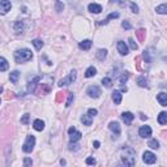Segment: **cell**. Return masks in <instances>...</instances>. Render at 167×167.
<instances>
[{"label": "cell", "mask_w": 167, "mask_h": 167, "mask_svg": "<svg viewBox=\"0 0 167 167\" xmlns=\"http://www.w3.org/2000/svg\"><path fill=\"white\" fill-rule=\"evenodd\" d=\"M74 131H76V128H74V127H71V128H69V129H68V133H69V134H71V133H73V132H74Z\"/></svg>", "instance_id": "obj_49"}, {"label": "cell", "mask_w": 167, "mask_h": 167, "mask_svg": "<svg viewBox=\"0 0 167 167\" xmlns=\"http://www.w3.org/2000/svg\"><path fill=\"white\" fill-rule=\"evenodd\" d=\"M12 8V4L9 0H1L0 1V13L1 14H5L8 11H11Z\"/></svg>", "instance_id": "obj_10"}, {"label": "cell", "mask_w": 167, "mask_h": 167, "mask_svg": "<svg viewBox=\"0 0 167 167\" xmlns=\"http://www.w3.org/2000/svg\"><path fill=\"white\" fill-rule=\"evenodd\" d=\"M118 51L120 55H128V47H127V45H125V42L119 40L118 42Z\"/></svg>", "instance_id": "obj_11"}, {"label": "cell", "mask_w": 167, "mask_h": 167, "mask_svg": "<svg viewBox=\"0 0 167 167\" xmlns=\"http://www.w3.org/2000/svg\"><path fill=\"white\" fill-rule=\"evenodd\" d=\"M128 77H129V73H128V72H124V73L121 74V77L119 78V82H120L121 86H124V84L128 81Z\"/></svg>", "instance_id": "obj_31"}, {"label": "cell", "mask_w": 167, "mask_h": 167, "mask_svg": "<svg viewBox=\"0 0 167 167\" xmlns=\"http://www.w3.org/2000/svg\"><path fill=\"white\" fill-rule=\"evenodd\" d=\"M74 100V94L73 93H68V100H67V103H65V106L69 107L72 105V102Z\"/></svg>", "instance_id": "obj_35"}, {"label": "cell", "mask_w": 167, "mask_h": 167, "mask_svg": "<svg viewBox=\"0 0 167 167\" xmlns=\"http://www.w3.org/2000/svg\"><path fill=\"white\" fill-rule=\"evenodd\" d=\"M42 80V77L40 76H34L31 80L29 81V84H27V91H35V87H37V85L39 84V81Z\"/></svg>", "instance_id": "obj_8"}, {"label": "cell", "mask_w": 167, "mask_h": 167, "mask_svg": "<svg viewBox=\"0 0 167 167\" xmlns=\"http://www.w3.org/2000/svg\"><path fill=\"white\" fill-rule=\"evenodd\" d=\"M145 35H146V30L145 29H138L136 31V37H137V39L140 40V42H144L145 40Z\"/></svg>", "instance_id": "obj_21"}, {"label": "cell", "mask_w": 167, "mask_h": 167, "mask_svg": "<svg viewBox=\"0 0 167 167\" xmlns=\"http://www.w3.org/2000/svg\"><path fill=\"white\" fill-rule=\"evenodd\" d=\"M81 132H78V131H74L73 133H71V136H69V140H71V142H76V141H78L81 138Z\"/></svg>", "instance_id": "obj_20"}, {"label": "cell", "mask_w": 167, "mask_h": 167, "mask_svg": "<svg viewBox=\"0 0 167 167\" xmlns=\"http://www.w3.org/2000/svg\"><path fill=\"white\" fill-rule=\"evenodd\" d=\"M80 48L81 50H85V51H87V50H90V47H91V40L90 39H85L82 40V42H80Z\"/></svg>", "instance_id": "obj_18"}, {"label": "cell", "mask_w": 167, "mask_h": 167, "mask_svg": "<svg viewBox=\"0 0 167 167\" xmlns=\"http://www.w3.org/2000/svg\"><path fill=\"white\" fill-rule=\"evenodd\" d=\"M149 146L152 147V149H158V147H159V142L155 140V138H153V140L149 141Z\"/></svg>", "instance_id": "obj_33"}, {"label": "cell", "mask_w": 167, "mask_h": 167, "mask_svg": "<svg viewBox=\"0 0 167 167\" xmlns=\"http://www.w3.org/2000/svg\"><path fill=\"white\" fill-rule=\"evenodd\" d=\"M137 84L140 85L141 87H146V86H147L146 77H145V76H140V77H137Z\"/></svg>", "instance_id": "obj_29"}, {"label": "cell", "mask_w": 167, "mask_h": 167, "mask_svg": "<svg viewBox=\"0 0 167 167\" xmlns=\"http://www.w3.org/2000/svg\"><path fill=\"white\" fill-rule=\"evenodd\" d=\"M65 91H58V93H56V98H55V100L58 103H61L63 100H64V98H65Z\"/></svg>", "instance_id": "obj_28"}, {"label": "cell", "mask_w": 167, "mask_h": 167, "mask_svg": "<svg viewBox=\"0 0 167 167\" xmlns=\"http://www.w3.org/2000/svg\"><path fill=\"white\" fill-rule=\"evenodd\" d=\"M120 157L121 162L125 166H134V163H136V152L132 147H123Z\"/></svg>", "instance_id": "obj_1"}, {"label": "cell", "mask_w": 167, "mask_h": 167, "mask_svg": "<svg viewBox=\"0 0 167 167\" xmlns=\"http://www.w3.org/2000/svg\"><path fill=\"white\" fill-rule=\"evenodd\" d=\"M86 94L90 97V98H98L102 93H100V89L97 86V85H91V86L87 87Z\"/></svg>", "instance_id": "obj_6"}, {"label": "cell", "mask_w": 167, "mask_h": 167, "mask_svg": "<svg viewBox=\"0 0 167 167\" xmlns=\"http://www.w3.org/2000/svg\"><path fill=\"white\" fill-rule=\"evenodd\" d=\"M121 118H123V120H124L125 124H131L132 121H133V119H134V115L132 114V112H123V115H121Z\"/></svg>", "instance_id": "obj_13"}, {"label": "cell", "mask_w": 167, "mask_h": 167, "mask_svg": "<svg viewBox=\"0 0 167 167\" xmlns=\"http://www.w3.org/2000/svg\"><path fill=\"white\" fill-rule=\"evenodd\" d=\"M31 43H33V45H34V47H35L37 50H40V48H42V47H43V42H42V40H40V39H34Z\"/></svg>", "instance_id": "obj_32"}, {"label": "cell", "mask_w": 167, "mask_h": 167, "mask_svg": "<svg viewBox=\"0 0 167 167\" xmlns=\"http://www.w3.org/2000/svg\"><path fill=\"white\" fill-rule=\"evenodd\" d=\"M33 59V53L27 48H21L14 52V60L16 63H25Z\"/></svg>", "instance_id": "obj_2"}, {"label": "cell", "mask_w": 167, "mask_h": 167, "mask_svg": "<svg viewBox=\"0 0 167 167\" xmlns=\"http://www.w3.org/2000/svg\"><path fill=\"white\" fill-rule=\"evenodd\" d=\"M8 69V63L5 60V58H0V71L5 72Z\"/></svg>", "instance_id": "obj_30"}, {"label": "cell", "mask_w": 167, "mask_h": 167, "mask_svg": "<svg viewBox=\"0 0 167 167\" xmlns=\"http://www.w3.org/2000/svg\"><path fill=\"white\" fill-rule=\"evenodd\" d=\"M24 165L25 166H31V165H33V160L29 159V158H26V159L24 160Z\"/></svg>", "instance_id": "obj_47"}, {"label": "cell", "mask_w": 167, "mask_h": 167, "mask_svg": "<svg viewBox=\"0 0 167 167\" xmlns=\"http://www.w3.org/2000/svg\"><path fill=\"white\" fill-rule=\"evenodd\" d=\"M158 123L160 125H165L167 124V112H160V114L158 115Z\"/></svg>", "instance_id": "obj_22"}, {"label": "cell", "mask_w": 167, "mask_h": 167, "mask_svg": "<svg viewBox=\"0 0 167 167\" xmlns=\"http://www.w3.org/2000/svg\"><path fill=\"white\" fill-rule=\"evenodd\" d=\"M63 8H64V5H63L59 1V0H56V3H55V9H56V12H61Z\"/></svg>", "instance_id": "obj_36"}, {"label": "cell", "mask_w": 167, "mask_h": 167, "mask_svg": "<svg viewBox=\"0 0 167 167\" xmlns=\"http://www.w3.org/2000/svg\"><path fill=\"white\" fill-rule=\"evenodd\" d=\"M87 9H89V12H91V13H100L102 12V7L99 4H94V3L89 4Z\"/></svg>", "instance_id": "obj_15"}, {"label": "cell", "mask_w": 167, "mask_h": 167, "mask_svg": "<svg viewBox=\"0 0 167 167\" xmlns=\"http://www.w3.org/2000/svg\"><path fill=\"white\" fill-rule=\"evenodd\" d=\"M21 123H22V124H25V125L29 123V114H25L22 118H21Z\"/></svg>", "instance_id": "obj_42"}, {"label": "cell", "mask_w": 167, "mask_h": 167, "mask_svg": "<svg viewBox=\"0 0 167 167\" xmlns=\"http://www.w3.org/2000/svg\"><path fill=\"white\" fill-rule=\"evenodd\" d=\"M42 81V80H40ZM39 81V84H38V89H35V91L38 94H48L50 91H51V84L50 82H40Z\"/></svg>", "instance_id": "obj_5"}, {"label": "cell", "mask_w": 167, "mask_h": 167, "mask_svg": "<svg viewBox=\"0 0 167 167\" xmlns=\"http://www.w3.org/2000/svg\"><path fill=\"white\" fill-rule=\"evenodd\" d=\"M95 56H97L98 60H105L106 56H107V51L105 48H100V50H98V52L95 53Z\"/></svg>", "instance_id": "obj_24"}, {"label": "cell", "mask_w": 167, "mask_h": 167, "mask_svg": "<svg viewBox=\"0 0 167 167\" xmlns=\"http://www.w3.org/2000/svg\"><path fill=\"white\" fill-rule=\"evenodd\" d=\"M93 145H94V147H95V149H98L100 144H99V141H94V144H93Z\"/></svg>", "instance_id": "obj_50"}, {"label": "cell", "mask_w": 167, "mask_h": 167, "mask_svg": "<svg viewBox=\"0 0 167 167\" xmlns=\"http://www.w3.org/2000/svg\"><path fill=\"white\" fill-rule=\"evenodd\" d=\"M142 160L146 163V165H153V163H155L157 157L154 155L152 152H145L142 154Z\"/></svg>", "instance_id": "obj_7"}, {"label": "cell", "mask_w": 167, "mask_h": 167, "mask_svg": "<svg viewBox=\"0 0 167 167\" xmlns=\"http://www.w3.org/2000/svg\"><path fill=\"white\" fill-rule=\"evenodd\" d=\"M69 150H78V145L74 144L73 142H71V145H69Z\"/></svg>", "instance_id": "obj_46"}, {"label": "cell", "mask_w": 167, "mask_h": 167, "mask_svg": "<svg viewBox=\"0 0 167 167\" xmlns=\"http://www.w3.org/2000/svg\"><path fill=\"white\" fill-rule=\"evenodd\" d=\"M134 61H136V69L141 72V71H142V68H141V56H137Z\"/></svg>", "instance_id": "obj_37"}, {"label": "cell", "mask_w": 167, "mask_h": 167, "mask_svg": "<svg viewBox=\"0 0 167 167\" xmlns=\"http://www.w3.org/2000/svg\"><path fill=\"white\" fill-rule=\"evenodd\" d=\"M128 42H129V46H131V48H132V50H137V48H138V46L136 45V42H134V40L132 39V38H129V39H128Z\"/></svg>", "instance_id": "obj_39"}, {"label": "cell", "mask_w": 167, "mask_h": 167, "mask_svg": "<svg viewBox=\"0 0 167 167\" xmlns=\"http://www.w3.org/2000/svg\"><path fill=\"white\" fill-rule=\"evenodd\" d=\"M160 134H162V137L165 138V140H167V131H162L160 132Z\"/></svg>", "instance_id": "obj_48"}, {"label": "cell", "mask_w": 167, "mask_h": 167, "mask_svg": "<svg viewBox=\"0 0 167 167\" xmlns=\"http://www.w3.org/2000/svg\"><path fill=\"white\" fill-rule=\"evenodd\" d=\"M76 77H77V73H76V71H71V73H69V76L68 77H65V78H61L60 81H59V86L63 87V86H67V85L69 84H73L74 81H76Z\"/></svg>", "instance_id": "obj_3"}, {"label": "cell", "mask_w": 167, "mask_h": 167, "mask_svg": "<svg viewBox=\"0 0 167 167\" xmlns=\"http://www.w3.org/2000/svg\"><path fill=\"white\" fill-rule=\"evenodd\" d=\"M108 128L111 129V132H114L116 136H119V134H120V132H121L120 125H119L118 121H111V123H110V125H108Z\"/></svg>", "instance_id": "obj_12"}, {"label": "cell", "mask_w": 167, "mask_h": 167, "mask_svg": "<svg viewBox=\"0 0 167 167\" xmlns=\"http://www.w3.org/2000/svg\"><path fill=\"white\" fill-rule=\"evenodd\" d=\"M112 100H114L115 105H120V102H121V93L119 90H115L114 93H112Z\"/></svg>", "instance_id": "obj_17"}, {"label": "cell", "mask_w": 167, "mask_h": 167, "mask_svg": "<svg viewBox=\"0 0 167 167\" xmlns=\"http://www.w3.org/2000/svg\"><path fill=\"white\" fill-rule=\"evenodd\" d=\"M131 9H132V12H133V13H138V7L136 4H134V3H131Z\"/></svg>", "instance_id": "obj_43"}, {"label": "cell", "mask_w": 167, "mask_h": 167, "mask_svg": "<svg viewBox=\"0 0 167 167\" xmlns=\"http://www.w3.org/2000/svg\"><path fill=\"white\" fill-rule=\"evenodd\" d=\"M142 58L145 59V61H146V63H150V61H152V59H150V56H149V52H147L146 50H145L144 53H142Z\"/></svg>", "instance_id": "obj_40"}, {"label": "cell", "mask_w": 167, "mask_h": 167, "mask_svg": "<svg viewBox=\"0 0 167 167\" xmlns=\"http://www.w3.org/2000/svg\"><path fill=\"white\" fill-rule=\"evenodd\" d=\"M95 74H97V69L94 68V67H89V68L86 69V72H85V77H87V78L95 76Z\"/></svg>", "instance_id": "obj_26"}, {"label": "cell", "mask_w": 167, "mask_h": 167, "mask_svg": "<svg viewBox=\"0 0 167 167\" xmlns=\"http://www.w3.org/2000/svg\"><path fill=\"white\" fill-rule=\"evenodd\" d=\"M34 145H35V137L33 134L26 137V141L24 142V146H22V150L25 153H30L31 150L34 149Z\"/></svg>", "instance_id": "obj_4"}, {"label": "cell", "mask_w": 167, "mask_h": 167, "mask_svg": "<svg viewBox=\"0 0 167 167\" xmlns=\"http://www.w3.org/2000/svg\"><path fill=\"white\" fill-rule=\"evenodd\" d=\"M65 163H67V162H65V160H64V159H61V160H60V165H63V166H64V165H65Z\"/></svg>", "instance_id": "obj_51"}, {"label": "cell", "mask_w": 167, "mask_h": 167, "mask_svg": "<svg viewBox=\"0 0 167 167\" xmlns=\"http://www.w3.org/2000/svg\"><path fill=\"white\" fill-rule=\"evenodd\" d=\"M18 77H20V72L18 71H13L11 74H9V80H11V82L16 84L18 81Z\"/></svg>", "instance_id": "obj_25"}, {"label": "cell", "mask_w": 167, "mask_h": 167, "mask_svg": "<svg viewBox=\"0 0 167 167\" xmlns=\"http://www.w3.org/2000/svg\"><path fill=\"white\" fill-rule=\"evenodd\" d=\"M102 84H103V86H106V87H111L112 81H111V78H110V77H105L102 80Z\"/></svg>", "instance_id": "obj_34"}, {"label": "cell", "mask_w": 167, "mask_h": 167, "mask_svg": "<svg viewBox=\"0 0 167 167\" xmlns=\"http://www.w3.org/2000/svg\"><path fill=\"white\" fill-rule=\"evenodd\" d=\"M87 114H89L90 116H95L97 114H98V111H97V110H95V108H90V110H89V111H87Z\"/></svg>", "instance_id": "obj_44"}, {"label": "cell", "mask_w": 167, "mask_h": 167, "mask_svg": "<svg viewBox=\"0 0 167 167\" xmlns=\"http://www.w3.org/2000/svg\"><path fill=\"white\" fill-rule=\"evenodd\" d=\"M118 17H119V13H118V12H112V13H110L108 16H107L106 21L108 22V20H111V18H118Z\"/></svg>", "instance_id": "obj_38"}, {"label": "cell", "mask_w": 167, "mask_h": 167, "mask_svg": "<svg viewBox=\"0 0 167 167\" xmlns=\"http://www.w3.org/2000/svg\"><path fill=\"white\" fill-rule=\"evenodd\" d=\"M121 26L124 27L125 30H129V29H131V27H132V25H131V22H129V21H123Z\"/></svg>", "instance_id": "obj_41"}, {"label": "cell", "mask_w": 167, "mask_h": 167, "mask_svg": "<svg viewBox=\"0 0 167 167\" xmlns=\"http://www.w3.org/2000/svg\"><path fill=\"white\" fill-rule=\"evenodd\" d=\"M138 134H140V137L142 138H147L152 136V128L149 127V125H142V127L140 128V131H138Z\"/></svg>", "instance_id": "obj_9"}, {"label": "cell", "mask_w": 167, "mask_h": 167, "mask_svg": "<svg viewBox=\"0 0 167 167\" xmlns=\"http://www.w3.org/2000/svg\"><path fill=\"white\" fill-rule=\"evenodd\" d=\"M97 160L94 158H86V165H95Z\"/></svg>", "instance_id": "obj_45"}, {"label": "cell", "mask_w": 167, "mask_h": 167, "mask_svg": "<svg viewBox=\"0 0 167 167\" xmlns=\"http://www.w3.org/2000/svg\"><path fill=\"white\" fill-rule=\"evenodd\" d=\"M157 100L159 102L160 106H167V94L166 93H159L157 95Z\"/></svg>", "instance_id": "obj_16"}, {"label": "cell", "mask_w": 167, "mask_h": 167, "mask_svg": "<svg viewBox=\"0 0 167 167\" xmlns=\"http://www.w3.org/2000/svg\"><path fill=\"white\" fill-rule=\"evenodd\" d=\"M33 127L38 132L43 131V129H45V121H42L40 119H37V120H34V123H33Z\"/></svg>", "instance_id": "obj_14"}, {"label": "cell", "mask_w": 167, "mask_h": 167, "mask_svg": "<svg viewBox=\"0 0 167 167\" xmlns=\"http://www.w3.org/2000/svg\"><path fill=\"white\" fill-rule=\"evenodd\" d=\"M81 123H82L84 125H91V116L89 114L82 115L81 116Z\"/></svg>", "instance_id": "obj_27"}, {"label": "cell", "mask_w": 167, "mask_h": 167, "mask_svg": "<svg viewBox=\"0 0 167 167\" xmlns=\"http://www.w3.org/2000/svg\"><path fill=\"white\" fill-rule=\"evenodd\" d=\"M22 30H24V21H16V22H14V31H16V34L22 33Z\"/></svg>", "instance_id": "obj_19"}, {"label": "cell", "mask_w": 167, "mask_h": 167, "mask_svg": "<svg viewBox=\"0 0 167 167\" xmlns=\"http://www.w3.org/2000/svg\"><path fill=\"white\" fill-rule=\"evenodd\" d=\"M155 11H157V13H159V14H167V3L158 5V7L155 8Z\"/></svg>", "instance_id": "obj_23"}]
</instances>
